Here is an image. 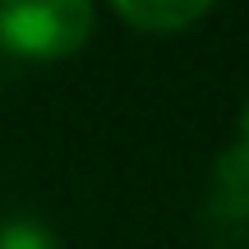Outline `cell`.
Returning <instances> with one entry per match:
<instances>
[{
  "mask_svg": "<svg viewBox=\"0 0 249 249\" xmlns=\"http://www.w3.org/2000/svg\"><path fill=\"white\" fill-rule=\"evenodd\" d=\"M92 28V0H0V46L18 60H65Z\"/></svg>",
  "mask_w": 249,
  "mask_h": 249,
  "instance_id": "6da1fadb",
  "label": "cell"
},
{
  "mask_svg": "<svg viewBox=\"0 0 249 249\" xmlns=\"http://www.w3.org/2000/svg\"><path fill=\"white\" fill-rule=\"evenodd\" d=\"M213 189H235V194H249V148H245L240 139H235L226 152H217Z\"/></svg>",
  "mask_w": 249,
  "mask_h": 249,
  "instance_id": "277c9868",
  "label": "cell"
},
{
  "mask_svg": "<svg viewBox=\"0 0 249 249\" xmlns=\"http://www.w3.org/2000/svg\"><path fill=\"white\" fill-rule=\"evenodd\" d=\"M0 249H65V245L42 217L18 213V217H5L0 222Z\"/></svg>",
  "mask_w": 249,
  "mask_h": 249,
  "instance_id": "3957f363",
  "label": "cell"
},
{
  "mask_svg": "<svg viewBox=\"0 0 249 249\" xmlns=\"http://www.w3.org/2000/svg\"><path fill=\"white\" fill-rule=\"evenodd\" d=\"M120 9L124 23L148 28V33H176V28H189L194 18H203L213 9V0H111Z\"/></svg>",
  "mask_w": 249,
  "mask_h": 249,
  "instance_id": "7a4b0ae2",
  "label": "cell"
},
{
  "mask_svg": "<svg viewBox=\"0 0 249 249\" xmlns=\"http://www.w3.org/2000/svg\"><path fill=\"white\" fill-rule=\"evenodd\" d=\"M240 143L249 148V102H245V111H240Z\"/></svg>",
  "mask_w": 249,
  "mask_h": 249,
  "instance_id": "5b68a950",
  "label": "cell"
}]
</instances>
